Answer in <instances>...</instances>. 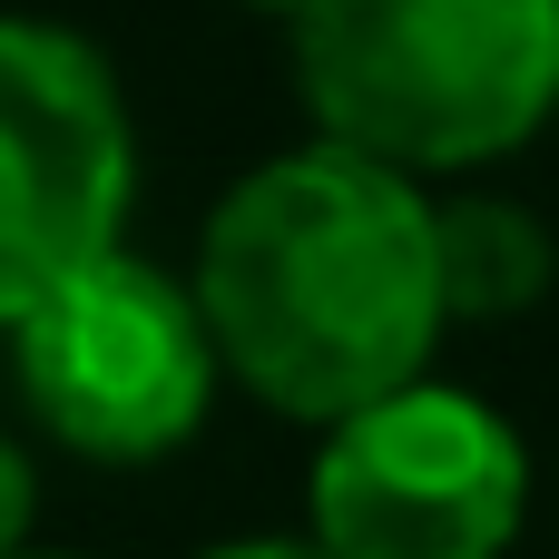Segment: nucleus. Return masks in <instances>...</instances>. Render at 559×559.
<instances>
[{
	"instance_id": "obj_10",
	"label": "nucleus",
	"mask_w": 559,
	"mask_h": 559,
	"mask_svg": "<svg viewBox=\"0 0 559 559\" xmlns=\"http://www.w3.org/2000/svg\"><path fill=\"white\" fill-rule=\"evenodd\" d=\"M550 10H559V0H550Z\"/></svg>"
},
{
	"instance_id": "obj_8",
	"label": "nucleus",
	"mask_w": 559,
	"mask_h": 559,
	"mask_svg": "<svg viewBox=\"0 0 559 559\" xmlns=\"http://www.w3.org/2000/svg\"><path fill=\"white\" fill-rule=\"evenodd\" d=\"M216 559H324L314 540H236V550H216Z\"/></svg>"
},
{
	"instance_id": "obj_5",
	"label": "nucleus",
	"mask_w": 559,
	"mask_h": 559,
	"mask_svg": "<svg viewBox=\"0 0 559 559\" xmlns=\"http://www.w3.org/2000/svg\"><path fill=\"white\" fill-rule=\"evenodd\" d=\"M128 216V118L88 39L0 20V324Z\"/></svg>"
},
{
	"instance_id": "obj_7",
	"label": "nucleus",
	"mask_w": 559,
	"mask_h": 559,
	"mask_svg": "<svg viewBox=\"0 0 559 559\" xmlns=\"http://www.w3.org/2000/svg\"><path fill=\"white\" fill-rule=\"evenodd\" d=\"M20 531H29V462H20L10 432H0V559L20 550Z\"/></svg>"
},
{
	"instance_id": "obj_3",
	"label": "nucleus",
	"mask_w": 559,
	"mask_h": 559,
	"mask_svg": "<svg viewBox=\"0 0 559 559\" xmlns=\"http://www.w3.org/2000/svg\"><path fill=\"white\" fill-rule=\"evenodd\" d=\"M10 354H20L29 413L69 452H98V462H147L187 442L206 413V373H216L197 295L118 246L69 265L49 295H29L10 314Z\"/></svg>"
},
{
	"instance_id": "obj_9",
	"label": "nucleus",
	"mask_w": 559,
	"mask_h": 559,
	"mask_svg": "<svg viewBox=\"0 0 559 559\" xmlns=\"http://www.w3.org/2000/svg\"><path fill=\"white\" fill-rule=\"evenodd\" d=\"M255 10H305V0H255Z\"/></svg>"
},
{
	"instance_id": "obj_4",
	"label": "nucleus",
	"mask_w": 559,
	"mask_h": 559,
	"mask_svg": "<svg viewBox=\"0 0 559 559\" xmlns=\"http://www.w3.org/2000/svg\"><path fill=\"white\" fill-rule=\"evenodd\" d=\"M531 472L501 413L472 393L403 383L334 423L314 462V550L324 559H501L521 531Z\"/></svg>"
},
{
	"instance_id": "obj_6",
	"label": "nucleus",
	"mask_w": 559,
	"mask_h": 559,
	"mask_svg": "<svg viewBox=\"0 0 559 559\" xmlns=\"http://www.w3.org/2000/svg\"><path fill=\"white\" fill-rule=\"evenodd\" d=\"M432 285H442V314H472V324H501L521 305L550 295V236L531 206H501V197H472L452 216H432Z\"/></svg>"
},
{
	"instance_id": "obj_1",
	"label": "nucleus",
	"mask_w": 559,
	"mask_h": 559,
	"mask_svg": "<svg viewBox=\"0 0 559 559\" xmlns=\"http://www.w3.org/2000/svg\"><path fill=\"white\" fill-rule=\"evenodd\" d=\"M206 344L295 423H344L403 383L442 334L432 206L403 167L305 147L246 177L197 255Z\"/></svg>"
},
{
	"instance_id": "obj_2",
	"label": "nucleus",
	"mask_w": 559,
	"mask_h": 559,
	"mask_svg": "<svg viewBox=\"0 0 559 559\" xmlns=\"http://www.w3.org/2000/svg\"><path fill=\"white\" fill-rule=\"evenodd\" d=\"M295 69L334 147L383 167H472L559 98L550 0H305Z\"/></svg>"
},
{
	"instance_id": "obj_11",
	"label": "nucleus",
	"mask_w": 559,
	"mask_h": 559,
	"mask_svg": "<svg viewBox=\"0 0 559 559\" xmlns=\"http://www.w3.org/2000/svg\"><path fill=\"white\" fill-rule=\"evenodd\" d=\"M10 559H20V550H10Z\"/></svg>"
}]
</instances>
